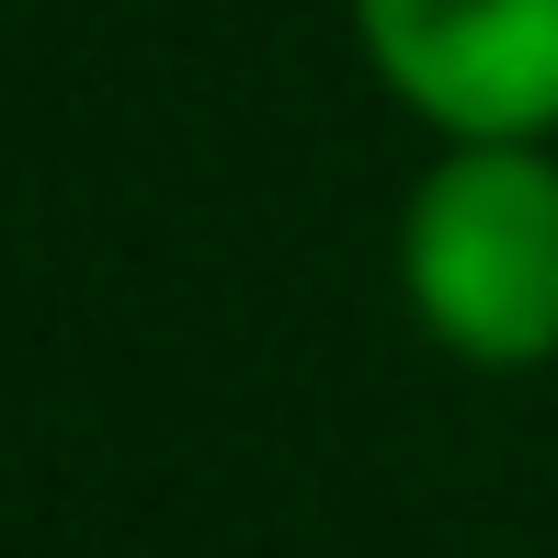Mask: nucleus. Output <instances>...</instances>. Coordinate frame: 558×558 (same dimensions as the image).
I'll list each match as a JSON object with an SVG mask.
<instances>
[{"instance_id":"obj_1","label":"nucleus","mask_w":558,"mask_h":558,"mask_svg":"<svg viewBox=\"0 0 558 558\" xmlns=\"http://www.w3.org/2000/svg\"><path fill=\"white\" fill-rule=\"evenodd\" d=\"M399 286L456 365L558 353V160L536 137H456L399 228Z\"/></svg>"},{"instance_id":"obj_2","label":"nucleus","mask_w":558,"mask_h":558,"mask_svg":"<svg viewBox=\"0 0 558 558\" xmlns=\"http://www.w3.org/2000/svg\"><path fill=\"white\" fill-rule=\"evenodd\" d=\"M376 81L445 137L558 125V0H353Z\"/></svg>"}]
</instances>
